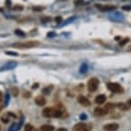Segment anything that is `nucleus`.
<instances>
[{
  "mask_svg": "<svg viewBox=\"0 0 131 131\" xmlns=\"http://www.w3.org/2000/svg\"><path fill=\"white\" fill-rule=\"evenodd\" d=\"M63 110H61L59 108H46L42 110V115L45 117H61L63 116Z\"/></svg>",
  "mask_w": 131,
  "mask_h": 131,
  "instance_id": "obj_1",
  "label": "nucleus"
},
{
  "mask_svg": "<svg viewBox=\"0 0 131 131\" xmlns=\"http://www.w3.org/2000/svg\"><path fill=\"white\" fill-rule=\"evenodd\" d=\"M39 45H40V42H37V41H28V42H20V43H14L12 47L19 48H31L39 46Z\"/></svg>",
  "mask_w": 131,
  "mask_h": 131,
  "instance_id": "obj_2",
  "label": "nucleus"
},
{
  "mask_svg": "<svg viewBox=\"0 0 131 131\" xmlns=\"http://www.w3.org/2000/svg\"><path fill=\"white\" fill-rule=\"evenodd\" d=\"M99 85H100V80L97 78H92L87 83V89L90 92H93V91H97Z\"/></svg>",
  "mask_w": 131,
  "mask_h": 131,
  "instance_id": "obj_3",
  "label": "nucleus"
},
{
  "mask_svg": "<svg viewBox=\"0 0 131 131\" xmlns=\"http://www.w3.org/2000/svg\"><path fill=\"white\" fill-rule=\"evenodd\" d=\"M107 88L112 92L115 93H122L123 92V89L119 84L117 83H108Z\"/></svg>",
  "mask_w": 131,
  "mask_h": 131,
  "instance_id": "obj_4",
  "label": "nucleus"
},
{
  "mask_svg": "<svg viewBox=\"0 0 131 131\" xmlns=\"http://www.w3.org/2000/svg\"><path fill=\"white\" fill-rule=\"evenodd\" d=\"M95 7L98 8L100 11H103V12H105V11H112V10H117V7L114 6V5H101V4L96 3V4H95Z\"/></svg>",
  "mask_w": 131,
  "mask_h": 131,
  "instance_id": "obj_5",
  "label": "nucleus"
},
{
  "mask_svg": "<svg viewBox=\"0 0 131 131\" xmlns=\"http://www.w3.org/2000/svg\"><path fill=\"white\" fill-rule=\"evenodd\" d=\"M108 113V109L107 108H101V107H96L94 109L93 114L96 117H103V116L106 115Z\"/></svg>",
  "mask_w": 131,
  "mask_h": 131,
  "instance_id": "obj_6",
  "label": "nucleus"
},
{
  "mask_svg": "<svg viewBox=\"0 0 131 131\" xmlns=\"http://www.w3.org/2000/svg\"><path fill=\"white\" fill-rule=\"evenodd\" d=\"M75 130L76 131H90L91 126L86 123H79L75 126Z\"/></svg>",
  "mask_w": 131,
  "mask_h": 131,
  "instance_id": "obj_7",
  "label": "nucleus"
},
{
  "mask_svg": "<svg viewBox=\"0 0 131 131\" xmlns=\"http://www.w3.org/2000/svg\"><path fill=\"white\" fill-rule=\"evenodd\" d=\"M118 128H119V125L116 123H108V124L104 126V130L106 131H116L118 130Z\"/></svg>",
  "mask_w": 131,
  "mask_h": 131,
  "instance_id": "obj_8",
  "label": "nucleus"
},
{
  "mask_svg": "<svg viewBox=\"0 0 131 131\" xmlns=\"http://www.w3.org/2000/svg\"><path fill=\"white\" fill-rule=\"evenodd\" d=\"M17 66V62L16 61H10V62L6 63L5 65H3L1 68V71H6V70H10L13 69Z\"/></svg>",
  "mask_w": 131,
  "mask_h": 131,
  "instance_id": "obj_9",
  "label": "nucleus"
},
{
  "mask_svg": "<svg viewBox=\"0 0 131 131\" xmlns=\"http://www.w3.org/2000/svg\"><path fill=\"white\" fill-rule=\"evenodd\" d=\"M78 102H79V104H81V105L85 106V107H87V106L91 105L90 101L84 96H80L79 98H78Z\"/></svg>",
  "mask_w": 131,
  "mask_h": 131,
  "instance_id": "obj_10",
  "label": "nucleus"
},
{
  "mask_svg": "<svg viewBox=\"0 0 131 131\" xmlns=\"http://www.w3.org/2000/svg\"><path fill=\"white\" fill-rule=\"evenodd\" d=\"M34 101H35V104H38V105H40V106H44L45 104H46V98H45L44 97H42V96L36 97L35 99H34Z\"/></svg>",
  "mask_w": 131,
  "mask_h": 131,
  "instance_id": "obj_11",
  "label": "nucleus"
},
{
  "mask_svg": "<svg viewBox=\"0 0 131 131\" xmlns=\"http://www.w3.org/2000/svg\"><path fill=\"white\" fill-rule=\"evenodd\" d=\"M105 100H106L105 95L100 94V95H99V96L96 97V98H95V103L98 104H102L105 102Z\"/></svg>",
  "mask_w": 131,
  "mask_h": 131,
  "instance_id": "obj_12",
  "label": "nucleus"
},
{
  "mask_svg": "<svg viewBox=\"0 0 131 131\" xmlns=\"http://www.w3.org/2000/svg\"><path fill=\"white\" fill-rule=\"evenodd\" d=\"M41 131H54V127L49 124H45L40 127Z\"/></svg>",
  "mask_w": 131,
  "mask_h": 131,
  "instance_id": "obj_13",
  "label": "nucleus"
},
{
  "mask_svg": "<svg viewBox=\"0 0 131 131\" xmlns=\"http://www.w3.org/2000/svg\"><path fill=\"white\" fill-rule=\"evenodd\" d=\"M79 71L81 74L86 73V72L88 71V66H87V64H86V63H82V64L81 65V66H80Z\"/></svg>",
  "mask_w": 131,
  "mask_h": 131,
  "instance_id": "obj_14",
  "label": "nucleus"
},
{
  "mask_svg": "<svg viewBox=\"0 0 131 131\" xmlns=\"http://www.w3.org/2000/svg\"><path fill=\"white\" fill-rule=\"evenodd\" d=\"M52 89H53V86H52V85L46 86V87H45L44 89L42 90V93H43V94L48 95V94H50V93H51V91H52Z\"/></svg>",
  "mask_w": 131,
  "mask_h": 131,
  "instance_id": "obj_15",
  "label": "nucleus"
},
{
  "mask_svg": "<svg viewBox=\"0 0 131 131\" xmlns=\"http://www.w3.org/2000/svg\"><path fill=\"white\" fill-rule=\"evenodd\" d=\"M116 106H117V107L122 110H127L129 109V107L127 106V104H124V103H119V104H116Z\"/></svg>",
  "mask_w": 131,
  "mask_h": 131,
  "instance_id": "obj_16",
  "label": "nucleus"
},
{
  "mask_svg": "<svg viewBox=\"0 0 131 131\" xmlns=\"http://www.w3.org/2000/svg\"><path fill=\"white\" fill-rule=\"evenodd\" d=\"M10 116H9L8 113H5L3 117H1V121L4 123H8L9 121H10Z\"/></svg>",
  "mask_w": 131,
  "mask_h": 131,
  "instance_id": "obj_17",
  "label": "nucleus"
},
{
  "mask_svg": "<svg viewBox=\"0 0 131 131\" xmlns=\"http://www.w3.org/2000/svg\"><path fill=\"white\" fill-rule=\"evenodd\" d=\"M130 41V39L127 37V38H124V39H123V40H120V42H119L118 45L120 47H123L124 45H127V43H128Z\"/></svg>",
  "mask_w": 131,
  "mask_h": 131,
  "instance_id": "obj_18",
  "label": "nucleus"
},
{
  "mask_svg": "<svg viewBox=\"0 0 131 131\" xmlns=\"http://www.w3.org/2000/svg\"><path fill=\"white\" fill-rule=\"evenodd\" d=\"M15 34H16V35H18V36H21V37H24L26 35V34L24 33V31L21 30V29H16V30H15Z\"/></svg>",
  "mask_w": 131,
  "mask_h": 131,
  "instance_id": "obj_19",
  "label": "nucleus"
},
{
  "mask_svg": "<svg viewBox=\"0 0 131 131\" xmlns=\"http://www.w3.org/2000/svg\"><path fill=\"white\" fill-rule=\"evenodd\" d=\"M11 92H12V94L14 97H17L18 94H19V89H18L17 87H12V89H11Z\"/></svg>",
  "mask_w": 131,
  "mask_h": 131,
  "instance_id": "obj_20",
  "label": "nucleus"
},
{
  "mask_svg": "<svg viewBox=\"0 0 131 131\" xmlns=\"http://www.w3.org/2000/svg\"><path fill=\"white\" fill-rule=\"evenodd\" d=\"M45 10V7L44 6H33V11H42Z\"/></svg>",
  "mask_w": 131,
  "mask_h": 131,
  "instance_id": "obj_21",
  "label": "nucleus"
},
{
  "mask_svg": "<svg viewBox=\"0 0 131 131\" xmlns=\"http://www.w3.org/2000/svg\"><path fill=\"white\" fill-rule=\"evenodd\" d=\"M50 21H51V18L49 16H44V17H41V19H40V22H42V23H46V22H48Z\"/></svg>",
  "mask_w": 131,
  "mask_h": 131,
  "instance_id": "obj_22",
  "label": "nucleus"
},
{
  "mask_svg": "<svg viewBox=\"0 0 131 131\" xmlns=\"http://www.w3.org/2000/svg\"><path fill=\"white\" fill-rule=\"evenodd\" d=\"M33 126H32L31 124H29V123H27V124L25 125V127H24V131H32L33 130Z\"/></svg>",
  "mask_w": 131,
  "mask_h": 131,
  "instance_id": "obj_23",
  "label": "nucleus"
},
{
  "mask_svg": "<svg viewBox=\"0 0 131 131\" xmlns=\"http://www.w3.org/2000/svg\"><path fill=\"white\" fill-rule=\"evenodd\" d=\"M9 101H10V95L8 94V93H6L4 96V105L7 106L9 104Z\"/></svg>",
  "mask_w": 131,
  "mask_h": 131,
  "instance_id": "obj_24",
  "label": "nucleus"
},
{
  "mask_svg": "<svg viewBox=\"0 0 131 131\" xmlns=\"http://www.w3.org/2000/svg\"><path fill=\"white\" fill-rule=\"evenodd\" d=\"M23 10V6H22V5L17 4V5H15V6L13 7V10H18V11H21V10Z\"/></svg>",
  "mask_w": 131,
  "mask_h": 131,
  "instance_id": "obj_25",
  "label": "nucleus"
},
{
  "mask_svg": "<svg viewBox=\"0 0 131 131\" xmlns=\"http://www.w3.org/2000/svg\"><path fill=\"white\" fill-rule=\"evenodd\" d=\"M115 107H116V104H111V103H109V104H107L105 105V108H107V109H114Z\"/></svg>",
  "mask_w": 131,
  "mask_h": 131,
  "instance_id": "obj_26",
  "label": "nucleus"
},
{
  "mask_svg": "<svg viewBox=\"0 0 131 131\" xmlns=\"http://www.w3.org/2000/svg\"><path fill=\"white\" fill-rule=\"evenodd\" d=\"M75 19H76V16H72V17H70V18H69V19H67L66 21L63 22V24H64V25H66L67 23H69V22H72L73 20H75Z\"/></svg>",
  "mask_w": 131,
  "mask_h": 131,
  "instance_id": "obj_27",
  "label": "nucleus"
},
{
  "mask_svg": "<svg viewBox=\"0 0 131 131\" xmlns=\"http://www.w3.org/2000/svg\"><path fill=\"white\" fill-rule=\"evenodd\" d=\"M7 55H12V56H18L17 53H14V52H10V51H6L5 52Z\"/></svg>",
  "mask_w": 131,
  "mask_h": 131,
  "instance_id": "obj_28",
  "label": "nucleus"
},
{
  "mask_svg": "<svg viewBox=\"0 0 131 131\" xmlns=\"http://www.w3.org/2000/svg\"><path fill=\"white\" fill-rule=\"evenodd\" d=\"M10 131H17V125H16V123H13Z\"/></svg>",
  "mask_w": 131,
  "mask_h": 131,
  "instance_id": "obj_29",
  "label": "nucleus"
},
{
  "mask_svg": "<svg viewBox=\"0 0 131 131\" xmlns=\"http://www.w3.org/2000/svg\"><path fill=\"white\" fill-rule=\"evenodd\" d=\"M56 35H56V33L53 32V31H52V32H48L47 33V36L50 37V38H53V37H55Z\"/></svg>",
  "mask_w": 131,
  "mask_h": 131,
  "instance_id": "obj_30",
  "label": "nucleus"
},
{
  "mask_svg": "<svg viewBox=\"0 0 131 131\" xmlns=\"http://www.w3.org/2000/svg\"><path fill=\"white\" fill-rule=\"evenodd\" d=\"M122 9H123V10L130 11V10H131V6H130V5H124V6L122 7Z\"/></svg>",
  "mask_w": 131,
  "mask_h": 131,
  "instance_id": "obj_31",
  "label": "nucleus"
},
{
  "mask_svg": "<svg viewBox=\"0 0 131 131\" xmlns=\"http://www.w3.org/2000/svg\"><path fill=\"white\" fill-rule=\"evenodd\" d=\"M62 17L61 16H56L55 17V21H56V22H57V23H60V22H62Z\"/></svg>",
  "mask_w": 131,
  "mask_h": 131,
  "instance_id": "obj_32",
  "label": "nucleus"
},
{
  "mask_svg": "<svg viewBox=\"0 0 131 131\" xmlns=\"http://www.w3.org/2000/svg\"><path fill=\"white\" fill-rule=\"evenodd\" d=\"M81 117V120H85V119H87V116H86V114H82V115H81V117Z\"/></svg>",
  "mask_w": 131,
  "mask_h": 131,
  "instance_id": "obj_33",
  "label": "nucleus"
},
{
  "mask_svg": "<svg viewBox=\"0 0 131 131\" xmlns=\"http://www.w3.org/2000/svg\"><path fill=\"white\" fill-rule=\"evenodd\" d=\"M75 3H76V4H81V3H83V1H81V0H76V1H75Z\"/></svg>",
  "mask_w": 131,
  "mask_h": 131,
  "instance_id": "obj_34",
  "label": "nucleus"
},
{
  "mask_svg": "<svg viewBox=\"0 0 131 131\" xmlns=\"http://www.w3.org/2000/svg\"><path fill=\"white\" fill-rule=\"evenodd\" d=\"M10 4H11V1H10V0H6V5H7V6L10 7Z\"/></svg>",
  "mask_w": 131,
  "mask_h": 131,
  "instance_id": "obj_35",
  "label": "nucleus"
},
{
  "mask_svg": "<svg viewBox=\"0 0 131 131\" xmlns=\"http://www.w3.org/2000/svg\"><path fill=\"white\" fill-rule=\"evenodd\" d=\"M37 87H39V84H38V83L33 84V89H36Z\"/></svg>",
  "mask_w": 131,
  "mask_h": 131,
  "instance_id": "obj_36",
  "label": "nucleus"
},
{
  "mask_svg": "<svg viewBox=\"0 0 131 131\" xmlns=\"http://www.w3.org/2000/svg\"><path fill=\"white\" fill-rule=\"evenodd\" d=\"M23 96H24V97H26V98H28V97L30 96V93H29V92H27H27H26L25 94L23 95Z\"/></svg>",
  "mask_w": 131,
  "mask_h": 131,
  "instance_id": "obj_37",
  "label": "nucleus"
},
{
  "mask_svg": "<svg viewBox=\"0 0 131 131\" xmlns=\"http://www.w3.org/2000/svg\"><path fill=\"white\" fill-rule=\"evenodd\" d=\"M57 131H68L66 130V129H64V128H60V129H58Z\"/></svg>",
  "mask_w": 131,
  "mask_h": 131,
  "instance_id": "obj_38",
  "label": "nucleus"
},
{
  "mask_svg": "<svg viewBox=\"0 0 131 131\" xmlns=\"http://www.w3.org/2000/svg\"><path fill=\"white\" fill-rule=\"evenodd\" d=\"M2 100H3V93L0 91V103L2 102Z\"/></svg>",
  "mask_w": 131,
  "mask_h": 131,
  "instance_id": "obj_39",
  "label": "nucleus"
},
{
  "mask_svg": "<svg viewBox=\"0 0 131 131\" xmlns=\"http://www.w3.org/2000/svg\"><path fill=\"white\" fill-rule=\"evenodd\" d=\"M128 105L131 108V98L129 99V100H128Z\"/></svg>",
  "mask_w": 131,
  "mask_h": 131,
  "instance_id": "obj_40",
  "label": "nucleus"
},
{
  "mask_svg": "<svg viewBox=\"0 0 131 131\" xmlns=\"http://www.w3.org/2000/svg\"><path fill=\"white\" fill-rule=\"evenodd\" d=\"M120 38H121L120 36H116V37H115V40H116V41H119V40H120Z\"/></svg>",
  "mask_w": 131,
  "mask_h": 131,
  "instance_id": "obj_41",
  "label": "nucleus"
},
{
  "mask_svg": "<svg viewBox=\"0 0 131 131\" xmlns=\"http://www.w3.org/2000/svg\"><path fill=\"white\" fill-rule=\"evenodd\" d=\"M33 131H40V130H34Z\"/></svg>",
  "mask_w": 131,
  "mask_h": 131,
  "instance_id": "obj_42",
  "label": "nucleus"
},
{
  "mask_svg": "<svg viewBox=\"0 0 131 131\" xmlns=\"http://www.w3.org/2000/svg\"><path fill=\"white\" fill-rule=\"evenodd\" d=\"M59 1H65V0H59Z\"/></svg>",
  "mask_w": 131,
  "mask_h": 131,
  "instance_id": "obj_43",
  "label": "nucleus"
},
{
  "mask_svg": "<svg viewBox=\"0 0 131 131\" xmlns=\"http://www.w3.org/2000/svg\"><path fill=\"white\" fill-rule=\"evenodd\" d=\"M0 131H1V127H0Z\"/></svg>",
  "mask_w": 131,
  "mask_h": 131,
  "instance_id": "obj_44",
  "label": "nucleus"
}]
</instances>
